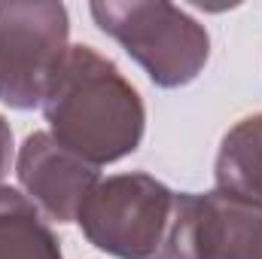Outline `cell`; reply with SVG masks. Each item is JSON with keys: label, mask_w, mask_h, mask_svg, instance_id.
I'll return each instance as SVG.
<instances>
[{"label": "cell", "mask_w": 262, "mask_h": 259, "mask_svg": "<svg viewBox=\"0 0 262 259\" xmlns=\"http://www.w3.org/2000/svg\"><path fill=\"white\" fill-rule=\"evenodd\" d=\"M40 107L49 134L95 168L131 156L143 140L146 110L137 89L92 46L67 49Z\"/></svg>", "instance_id": "cell-1"}, {"label": "cell", "mask_w": 262, "mask_h": 259, "mask_svg": "<svg viewBox=\"0 0 262 259\" xmlns=\"http://www.w3.org/2000/svg\"><path fill=\"white\" fill-rule=\"evenodd\" d=\"M95 25L110 34L159 89L189 85L210 58L204 25L165 0H98Z\"/></svg>", "instance_id": "cell-2"}, {"label": "cell", "mask_w": 262, "mask_h": 259, "mask_svg": "<svg viewBox=\"0 0 262 259\" xmlns=\"http://www.w3.org/2000/svg\"><path fill=\"white\" fill-rule=\"evenodd\" d=\"M174 195L162 180L131 171L98 180L79 207V229L98 250L116 259H156L174 210Z\"/></svg>", "instance_id": "cell-3"}, {"label": "cell", "mask_w": 262, "mask_h": 259, "mask_svg": "<svg viewBox=\"0 0 262 259\" xmlns=\"http://www.w3.org/2000/svg\"><path fill=\"white\" fill-rule=\"evenodd\" d=\"M70 18L55 0H0V104L34 110L67 55Z\"/></svg>", "instance_id": "cell-4"}, {"label": "cell", "mask_w": 262, "mask_h": 259, "mask_svg": "<svg viewBox=\"0 0 262 259\" xmlns=\"http://www.w3.org/2000/svg\"><path fill=\"white\" fill-rule=\"evenodd\" d=\"M156 259H262V204L229 192H177Z\"/></svg>", "instance_id": "cell-5"}, {"label": "cell", "mask_w": 262, "mask_h": 259, "mask_svg": "<svg viewBox=\"0 0 262 259\" xmlns=\"http://www.w3.org/2000/svg\"><path fill=\"white\" fill-rule=\"evenodd\" d=\"M15 174L28 201L58 226L73 223L98 186V168L64 149L49 131H34L25 137L15 159Z\"/></svg>", "instance_id": "cell-6"}, {"label": "cell", "mask_w": 262, "mask_h": 259, "mask_svg": "<svg viewBox=\"0 0 262 259\" xmlns=\"http://www.w3.org/2000/svg\"><path fill=\"white\" fill-rule=\"evenodd\" d=\"M216 189L262 204V113L244 116L226 131L216 162Z\"/></svg>", "instance_id": "cell-7"}, {"label": "cell", "mask_w": 262, "mask_h": 259, "mask_svg": "<svg viewBox=\"0 0 262 259\" xmlns=\"http://www.w3.org/2000/svg\"><path fill=\"white\" fill-rule=\"evenodd\" d=\"M0 259H64L43 213L9 186H0Z\"/></svg>", "instance_id": "cell-8"}, {"label": "cell", "mask_w": 262, "mask_h": 259, "mask_svg": "<svg viewBox=\"0 0 262 259\" xmlns=\"http://www.w3.org/2000/svg\"><path fill=\"white\" fill-rule=\"evenodd\" d=\"M9 165H12V128H9V122L0 116V180H3V174L9 171Z\"/></svg>", "instance_id": "cell-9"}]
</instances>
